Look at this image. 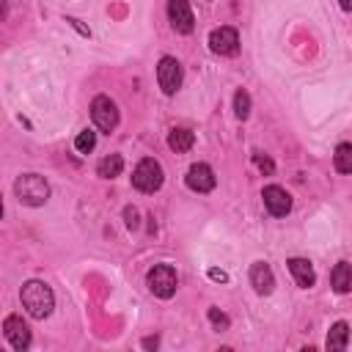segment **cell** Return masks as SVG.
Returning a JSON list of instances; mask_svg holds the SVG:
<instances>
[{"mask_svg":"<svg viewBox=\"0 0 352 352\" xmlns=\"http://www.w3.org/2000/svg\"><path fill=\"white\" fill-rule=\"evenodd\" d=\"M19 300H22V308L33 319H47L52 314V308H55V294H52V289L44 280H28V283H22Z\"/></svg>","mask_w":352,"mask_h":352,"instance_id":"obj_1","label":"cell"},{"mask_svg":"<svg viewBox=\"0 0 352 352\" xmlns=\"http://www.w3.org/2000/svg\"><path fill=\"white\" fill-rule=\"evenodd\" d=\"M14 195L25 206H44L50 201V184L38 173H22L14 182Z\"/></svg>","mask_w":352,"mask_h":352,"instance_id":"obj_2","label":"cell"},{"mask_svg":"<svg viewBox=\"0 0 352 352\" xmlns=\"http://www.w3.org/2000/svg\"><path fill=\"white\" fill-rule=\"evenodd\" d=\"M162 182H165V173H162V165L154 157H143L132 170V187L146 192V195L157 192L162 187Z\"/></svg>","mask_w":352,"mask_h":352,"instance_id":"obj_3","label":"cell"},{"mask_svg":"<svg viewBox=\"0 0 352 352\" xmlns=\"http://www.w3.org/2000/svg\"><path fill=\"white\" fill-rule=\"evenodd\" d=\"M146 283L151 289L154 297L160 300H170L176 294V286H179V275L170 264H154L148 272H146Z\"/></svg>","mask_w":352,"mask_h":352,"instance_id":"obj_4","label":"cell"},{"mask_svg":"<svg viewBox=\"0 0 352 352\" xmlns=\"http://www.w3.org/2000/svg\"><path fill=\"white\" fill-rule=\"evenodd\" d=\"M182 77H184L182 63H179L176 58H170V55H162L160 63H157V82H160L162 94L173 96V94L182 88Z\"/></svg>","mask_w":352,"mask_h":352,"instance_id":"obj_5","label":"cell"},{"mask_svg":"<svg viewBox=\"0 0 352 352\" xmlns=\"http://www.w3.org/2000/svg\"><path fill=\"white\" fill-rule=\"evenodd\" d=\"M91 118H94V124H96L102 132H113V129L118 126V104H116L110 96L99 94V96L91 102Z\"/></svg>","mask_w":352,"mask_h":352,"instance_id":"obj_6","label":"cell"},{"mask_svg":"<svg viewBox=\"0 0 352 352\" xmlns=\"http://www.w3.org/2000/svg\"><path fill=\"white\" fill-rule=\"evenodd\" d=\"M3 338H6V341L11 344V349H16V352H22V349L30 346V330H28V324L22 322V316L8 314V316L3 319Z\"/></svg>","mask_w":352,"mask_h":352,"instance_id":"obj_7","label":"cell"},{"mask_svg":"<svg viewBox=\"0 0 352 352\" xmlns=\"http://www.w3.org/2000/svg\"><path fill=\"white\" fill-rule=\"evenodd\" d=\"M209 50L214 55H236L239 52V33L231 28V25H223V28H214L209 33Z\"/></svg>","mask_w":352,"mask_h":352,"instance_id":"obj_8","label":"cell"},{"mask_svg":"<svg viewBox=\"0 0 352 352\" xmlns=\"http://www.w3.org/2000/svg\"><path fill=\"white\" fill-rule=\"evenodd\" d=\"M261 201L272 217H286L292 212V195L280 184H267L261 190Z\"/></svg>","mask_w":352,"mask_h":352,"instance_id":"obj_9","label":"cell"},{"mask_svg":"<svg viewBox=\"0 0 352 352\" xmlns=\"http://www.w3.org/2000/svg\"><path fill=\"white\" fill-rule=\"evenodd\" d=\"M168 22H170V28H173L176 33H182V36L192 33L195 16H192L190 3H187V0H168Z\"/></svg>","mask_w":352,"mask_h":352,"instance_id":"obj_10","label":"cell"},{"mask_svg":"<svg viewBox=\"0 0 352 352\" xmlns=\"http://www.w3.org/2000/svg\"><path fill=\"white\" fill-rule=\"evenodd\" d=\"M184 184L192 190V192H212L217 179H214V170L206 165V162H192L187 168V176H184Z\"/></svg>","mask_w":352,"mask_h":352,"instance_id":"obj_11","label":"cell"},{"mask_svg":"<svg viewBox=\"0 0 352 352\" xmlns=\"http://www.w3.org/2000/svg\"><path fill=\"white\" fill-rule=\"evenodd\" d=\"M250 286L256 289V294L267 297L272 294L275 289V275H272V267L267 261H253L250 264Z\"/></svg>","mask_w":352,"mask_h":352,"instance_id":"obj_12","label":"cell"},{"mask_svg":"<svg viewBox=\"0 0 352 352\" xmlns=\"http://www.w3.org/2000/svg\"><path fill=\"white\" fill-rule=\"evenodd\" d=\"M286 264H289V272H292V278L297 280L300 289H311V286L316 283V272H314V264H311L308 258L294 256V258H289Z\"/></svg>","mask_w":352,"mask_h":352,"instance_id":"obj_13","label":"cell"},{"mask_svg":"<svg viewBox=\"0 0 352 352\" xmlns=\"http://www.w3.org/2000/svg\"><path fill=\"white\" fill-rule=\"evenodd\" d=\"M330 283L336 294H346L352 289V264L349 261H338L330 272Z\"/></svg>","mask_w":352,"mask_h":352,"instance_id":"obj_14","label":"cell"},{"mask_svg":"<svg viewBox=\"0 0 352 352\" xmlns=\"http://www.w3.org/2000/svg\"><path fill=\"white\" fill-rule=\"evenodd\" d=\"M346 346H349V324L341 319V322H336V324L330 327L327 341H324V349H330V352H341V349H346Z\"/></svg>","mask_w":352,"mask_h":352,"instance_id":"obj_15","label":"cell"},{"mask_svg":"<svg viewBox=\"0 0 352 352\" xmlns=\"http://www.w3.org/2000/svg\"><path fill=\"white\" fill-rule=\"evenodd\" d=\"M192 143H195V135H192L190 129H184V126H173V129L168 132V146H170V151H176V154L190 151Z\"/></svg>","mask_w":352,"mask_h":352,"instance_id":"obj_16","label":"cell"},{"mask_svg":"<svg viewBox=\"0 0 352 352\" xmlns=\"http://www.w3.org/2000/svg\"><path fill=\"white\" fill-rule=\"evenodd\" d=\"M121 170H124V157L121 154H107L96 165V176H102V179H116V176H121Z\"/></svg>","mask_w":352,"mask_h":352,"instance_id":"obj_17","label":"cell"},{"mask_svg":"<svg viewBox=\"0 0 352 352\" xmlns=\"http://www.w3.org/2000/svg\"><path fill=\"white\" fill-rule=\"evenodd\" d=\"M336 170L338 173H352V143H338L336 154H333Z\"/></svg>","mask_w":352,"mask_h":352,"instance_id":"obj_18","label":"cell"},{"mask_svg":"<svg viewBox=\"0 0 352 352\" xmlns=\"http://www.w3.org/2000/svg\"><path fill=\"white\" fill-rule=\"evenodd\" d=\"M234 116H236L239 121H245V118L250 116V94H248L245 88H239V91L234 94Z\"/></svg>","mask_w":352,"mask_h":352,"instance_id":"obj_19","label":"cell"},{"mask_svg":"<svg viewBox=\"0 0 352 352\" xmlns=\"http://www.w3.org/2000/svg\"><path fill=\"white\" fill-rule=\"evenodd\" d=\"M74 148H77L80 154H91V151L96 148V132H94V129H82V132L74 138Z\"/></svg>","mask_w":352,"mask_h":352,"instance_id":"obj_20","label":"cell"},{"mask_svg":"<svg viewBox=\"0 0 352 352\" xmlns=\"http://www.w3.org/2000/svg\"><path fill=\"white\" fill-rule=\"evenodd\" d=\"M206 316H209V322H212V327H214V330H228V324H231V319H228L220 308H209V311H206Z\"/></svg>","mask_w":352,"mask_h":352,"instance_id":"obj_21","label":"cell"},{"mask_svg":"<svg viewBox=\"0 0 352 352\" xmlns=\"http://www.w3.org/2000/svg\"><path fill=\"white\" fill-rule=\"evenodd\" d=\"M253 162H256V168H258V170H261L264 176H272V173H275V162H272V160H270L267 154L256 151V154H253Z\"/></svg>","mask_w":352,"mask_h":352,"instance_id":"obj_22","label":"cell"},{"mask_svg":"<svg viewBox=\"0 0 352 352\" xmlns=\"http://www.w3.org/2000/svg\"><path fill=\"white\" fill-rule=\"evenodd\" d=\"M124 223H126V228H129V231L140 228V212H138L135 206H126V209H124Z\"/></svg>","mask_w":352,"mask_h":352,"instance_id":"obj_23","label":"cell"},{"mask_svg":"<svg viewBox=\"0 0 352 352\" xmlns=\"http://www.w3.org/2000/svg\"><path fill=\"white\" fill-rule=\"evenodd\" d=\"M66 22H69V25H72V28H74V30H77L80 36H85V38L91 36V30H88V28H85V25H82V22H80L77 16H66Z\"/></svg>","mask_w":352,"mask_h":352,"instance_id":"obj_24","label":"cell"},{"mask_svg":"<svg viewBox=\"0 0 352 352\" xmlns=\"http://www.w3.org/2000/svg\"><path fill=\"white\" fill-rule=\"evenodd\" d=\"M206 275H209L212 280H217V283H226V280H228V275H226L223 270H217V267H212V270H209Z\"/></svg>","mask_w":352,"mask_h":352,"instance_id":"obj_25","label":"cell"},{"mask_svg":"<svg viewBox=\"0 0 352 352\" xmlns=\"http://www.w3.org/2000/svg\"><path fill=\"white\" fill-rule=\"evenodd\" d=\"M143 346H146V349H157V346H160V338H157V336H154V338H143Z\"/></svg>","mask_w":352,"mask_h":352,"instance_id":"obj_26","label":"cell"},{"mask_svg":"<svg viewBox=\"0 0 352 352\" xmlns=\"http://www.w3.org/2000/svg\"><path fill=\"white\" fill-rule=\"evenodd\" d=\"M338 6H341L344 11H352V0H338Z\"/></svg>","mask_w":352,"mask_h":352,"instance_id":"obj_27","label":"cell"}]
</instances>
